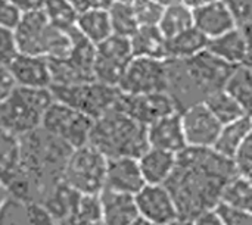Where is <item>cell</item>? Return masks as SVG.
I'll use <instances>...</instances> for the list:
<instances>
[{
    "label": "cell",
    "mask_w": 252,
    "mask_h": 225,
    "mask_svg": "<svg viewBox=\"0 0 252 225\" xmlns=\"http://www.w3.org/2000/svg\"><path fill=\"white\" fill-rule=\"evenodd\" d=\"M40 10L53 27L63 31L75 28L78 12L69 0H44Z\"/></svg>",
    "instance_id": "d6a6232c"
},
{
    "label": "cell",
    "mask_w": 252,
    "mask_h": 225,
    "mask_svg": "<svg viewBox=\"0 0 252 225\" xmlns=\"http://www.w3.org/2000/svg\"><path fill=\"white\" fill-rule=\"evenodd\" d=\"M168 60L133 56L117 88L123 94H145L167 91Z\"/></svg>",
    "instance_id": "8fae6325"
},
{
    "label": "cell",
    "mask_w": 252,
    "mask_h": 225,
    "mask_svg": "<svg viewBox=\"0 0 252 225\" xmlns=\"http://www.w3.org/2000/svg\"><path fill=\"white\" fill-rule=\"evenodd\" d=\"M131 6L139 25H157L164 10V6L155 0H134Z\"/></svg>",
    "instance_id": "e575fe53"
},
{
    "label": "cell",
    "mask_w": 252,
    "mask_h": 225,
    "mask_svg": "<svg viewBox=\"0 0 252 225\" xmlns=\"http://www.w3.org/2000/svg\"><path fill=\"white\" fill-rule=\"evenodd\" d=\"M235 174L232 161L211 147H186L177 153L174 169L164 186L176 203L180 220L192 221L202 212L214 209L226 183Z\"/></svg>",
    "instance_id": "6da1fadb"
},
{
    "label": "cell",
    "mask_w": 252,
    "mask_h": 225,
    "mask_svg": "<svg viewBox=\"0 0 252 225\" xmlns=\"http://www.w3.org/2000/svg\"><path fill=\"white\" fill-rule=\"evenodd\" d=\"M103 225H130L139 218L134 196L102 189L97 195Z\"/></svg>",
    "instance_id": "ffe728a7"
},
{
    "label": "cell",
    "mask_w": 252,
    "mask_h": 225,
    "mask_svg": "<svg viewBox=\"0 0 252 225\" xmlns=\"http://www.w3.org/2000/svg\"><path fill=\"white\" fill-rule=\"evenodd\" d=\"M75 29L92 44H99L112 34L106 9H87L78 12Z\"/></svg>",
    "instance_id": "d4e9b609"
},
{
    "label": "cell",
    "mask_w": 252,
    "mask_h": 225,
    "mask_svg": "<svg viewBox=\"0 0 252 225\" xmlns=\"http://www.w3.org/2000/svg\"><path fill=\"white\" fill-rule=\"evenodd\" d=\"M190 225H223L221 221L219 220V217L216 215V212L211 209V211H207V212H202L201 215L195 217Z\"/></svg>",
    "instance_id": "7bdbcfd3"
},
{
    "label": "cell",
    "mask_w": 252,
    "mask_h": 225,
    "mask_svg": "<svg viewBox=\"0 0 252 225\" xmlns=\"http://www.w3.org/2000/svg\"><path fill=\"white\" fill-rule=\"evenodd\" d=\"M106 10H108L112 34L123 35V37H130L136 31V28L139 27L131 3L112 1L106 7Z\"/></svg>",
    "instance_id": "836d02e7"
},
{
    "label": "cell",
    "mask_w": 252,
    "mask_h": 225,
    "mask_svg": "<svg viewBox=\"0 0 252 225\" xmlns=\"http://www.w3.org/2000/svg\"><path fill=\"white\" fill-rule=\"evenodd\" d=\"M131 59L133 52L128 37L111 34L94 46L93 78L99 83L117 87Z\"/></svg>",
    "instance_id": "7c38bea8"
},
{
    "label": "cell",
    "mask_w": 252,
    "mask_h": 225,
    "mask_svg": "<svg viewBox=\"0 0 252 225\" xmlns=\"http://www.w3.org/2000/svg\"><path fill=\"white\" fill-rule=\"evenodd\" d=\"M139 218L152 225H167L180 220L176 203L164 184H145L136 195Z\"/></svg>",
    "instance_id": "9a60e30c"
},
{
    "label": "cell",
    "mask_w": 252,
    "mask_h": 225,
    "mask_svg": "<svg viewBox=\"0 0 252 225\" xmlns=\"http://www.w3.org/2000/svg\"><path fill=\"white\" fill-rule=\"evenodd\" d=\"M205 106L210 109V112L220 121L221 125L229 124L232 121L239 119L241 116L251 113L248 111H245L232 96H229L223 88L210 93L205 99H204Z\"/></svg>",
    "instance_id": "f546056e"
},
{
    "label": "cell",
    "mask_w": 252,
    "mask_h": 225,
    "mask_svg": "<svg viewBox=\"0 0 252 225\" xmlns=\"http://www.w3.org/2000/svg\"><path fill=\"white\" fill-rule=\"evenodd\" d=\"M232 165L235 168V172L238 175L242 177H248L251 178L252 172V140L251 137H248L241 146L239 149L235 152V155L230 158Z\"/></svg>",
    "instance_id": "8d00e7d4"
},
{
    "label": "cell",
    "mask_w": 252,
    "mask_h": 225,
    "mask_svg": "<svg viewBox=\"0 0 252 225\" xmlns=\"http://www.w3.org/2000/svg\"><path fill=\"white\" fill-rule=\"evenodd\" d=\"M130 225H152V224H149L148 221H145V220H142V218H137L134 223H131Z\"/></svg>",
    "instance_id": "681fc988"
},
{
    "label": "cell",
    "mask_w": 252,
    "mask_h": 225,
    "mask_svg": "<svg viewBox=\"0 0 252 225\" xmlns=\"http://www.w3.org/2000/svg\"><path fill=\"white\" fill-rule=\"evenodd\" d=\"M252 134V119L251 113H247L241 116L236 121H232L229 124L221 125V130L217 136L216 143L213 144V150H216L219 155L230 159L235 152L239 149V146Z\"/></svg>",
    "instance_id": "cb8c5ba5"
},
{
    "label": "cell",
    "mask_w": 252,
    "mask_h": 225,
    "mask_svg": "<svg viewBox=\"0 0 252 225\" xmlns=\"http://www.w3.org/2000/svg\"><path fill=\"white\" fill-rule=\"evenodd\" d=\"M233 16L238 27L251 28L252 0H220Z\"/></svg>",
    "instance_id": "74e56055"
},
{
    "label": "cell",
    "mask_w": 252,
    "mask_h": 225,
    "mask_svg": "<svg viewBox=\"0 0 252 225\" xmlns=\"http://www.w3.org/2000/svg\"><path fill=\"white\" fill-rule=\"evenodd\" d=\"M176 159V153L148 147L137 158V164L145 184H164L174 169Z\"/></svg>",
    "instance_id": "7402d4cb"
},
{
    "label": "cell",
    "mask_w": 252,
    "mask_h": 225,
    "mask_svg": "<svg viewBox=\"0 0 252 225\" xmlns=\"http://www.w3.org/2000/svg\"><path fill=\"white\" fill-rule=\"evenodd\" d=\"M213 1H216V0H182V3L186 4L188 7H190L192 10L201 7V6H205L208 3H213Z\"/></svg>",
    "instance_id": "f6af8a7d"
},
{
    "label": "cell",
    "mask_w": 252,
    "mask_h": 225,
    "mask_svg": "<svg viewBox=\"0 0 252 225\" xmlns=\"http://www.w3.org/2000/svg\"><path fill=\"white\" fill-rule=\"evenodd\" d=\"M145 186L137 158H111L106 159V172L103 189L134 196Z\"/></svg>",
    "instance_id": "ac0fdd59"
},
{
    "label": "cell",
    "mask_w": 252,
    "mask_h": 225,
    "mask_svg": "<svg viewBox=\"0 0 252 225\" xmlns=\"http://www.w3.org/2000/svg\"><path fill=\"white\" fill-rule=\"evenodd\" d=\"M146 140L148 147L161 149L176 155L185 150L188 146L182 128L180 113L173 112L149 124L146 127Z\"/></svg>",
    "instance_id": "d6986e66"
},
{
    "label": "cell",
    "mask_w": 252,
    "mask_h": 225,
    "mask_svg": "<svg viewBox=\"0 0 252 225\" xmlns=\"http://www.w3.org/2000/svg\"><path fill=\"white\" fill-rule=\"evenodd\" d=\"M49 88L53 100L71 106L92 119H96L109 111L117 103L120 96V90L117 87L99 83L96 80L68 85L53 84Z\"/></svg>",
    "instance_id": "ba28073f"
},
{
    "label": "cell",
    "mask_w": 252,
    "mask_h": 225,
    "mask_svg": "<svg viewBox=\"0 0 252 225\" xmlns=\"http://www.w3.org/2000/svg\"><path fill=\"white\" fill-rule=\"evenodd\" d=\"M15 85L49 88L52 85V75L49 59L18 52V55L6 66Z\"/></svg>",
    "instance_id": "e0dca14e"
},
{
    "label": "cell",
    "mask_w": 252,
    "mask_h": 225,
    "mask_svg": "<svg viewBox=\"0 0 252 225\" xmlns=\"http://www.w3.org/2000/svg\"><path fill=\"white\" fill-rule=\"evenodd\" d=\"M9 1H12L24 13L30 10H38L44 0H9Z\"/></svg>",
    "instance_id": "ee69618b"
},
{
    "label": "cell",
    "mask_w": 252,
    "mask_h": 225,
    "mask_svg": "<svg viewBox=\"0 0 252 225\" xmlns=\"http://www.w3.org/2000/svg\"><path fill=\"white\" fill-rule=\"evenodd\" d=\"M69 1L77 9V12H83L87 9H106L114 0H69Z\"/></svg>",
    "instance_id": "60d3db41"
},
{
    "label": "cell",
    "mask_w": 252,
    "mask_h": 225,
    "mask_svg": "<svg viewBox=\"0 0 252 225\" xmlns=\"http://www.w3.org/2000/svg\"><path fill=\"white\" fill-rule=\"evenodd\" d=\"M53 102L50 88L15 85L0 102V127L21 137L41 125L43 115Z\"/></svg>",
    "instance_id": "8992f818"
},
{
    "label": "cell",
    "mask_w": 252,
    "mask_h": 225,
    "mask_svg": "<svg viewBox=\"0 0 252 225\" xmlns=\"http://www.w3.org/2000/svg\"><path fill=\"white\" fill-rule=\"evenodd\" d=\"M157 27L159 28V31L162 32V35L165 38H171V37L177 35L179 32L193 27L192 9L188 7L186 4H183L182 1L164 6L162 15L159 18Z\"/></svg>",
    "instance_id": "f1b7e54d"
},
{
    "label": "cell",
    "mask_w": 252,
    "mask_h": 225,
    "mask_svg": "<svg viewBox=\"0 0 252 225\" xmlns=\"http://www.w3.org/2000/svg\"><path fill=\"white\" fill-rule=\"evenodd\" d=\"M155 1H158V3H159V4H162V6H168V4L180 3L182 0H155Z\"/></svg>",
    "instance_id": "7dc6e473"
},
{
    "label": "cell",
    "mask_w": 252,
    "mask_h": 225,
    "mask_svg": "<svg viewBox=\"0 0 252 225\" xmlns=\"http://www.w3.org/2000/svg\"><path fill=\"white\" fill-rule=\"evenodd\" d=\"M22 16V12L9 0H0V27L13 29L19 19Z\"/></svg>",
    "instance_id": "ab89813d"
},
{
    "label": "cell",
    "mask_w": 252,
    "mask_h": 225,
    "mask_svg": "<svg viewBox=\"0 0 252 225\" xmlns=\"http://www.w3.org/2000/svg\"><path fill=\"white\" fill-rule=\"evenodd\" d=\"M114 1H126V3H131V1H134V0H114Z\"/></svg>",
    "instance_id": "f907efd6"
},
{
    "label": "cell",
    "mask_w": 252,
    "mask_h": 225,
    "mask_svg": "<svg viewBox=\"0 0 252 225\" xmlns=\"http://www.w3.org/2000/svg\"><path fill=\"white\" fill-rule=\"evenodd\" d=\"M213 211L216 212L223 225H252L251 211L235 208L221 202H219Z\"/></svg>",
    "instance_id": "d590c367"
},
{
    "label": "cell",
    "mask_w": 252,
    "mask_h": 225,
    "mask_svg": "<svg viewBox=\"0 0 252 225\" xmlns=\"http://www.w3.org/2000/svg\"><path fill=\"white\" fill-rule=\"evenodd\" d=\"M168 60V85L167 93L176 103L177 111L204 102V99L223 88L233 66L221 62L208 50L199 55L176 60Z\"/></svg>",
    "instance_id": "7a4b0ae2"
},
{
    "label": "cell",
    "mask_w": 252,
    "mask_h": 225,
    "mask_svg": "<svg viewBox=\"0 0 252 225\" xmlns=\"http://www.w3.org/2000/svg\"><path fill=\"white\" fill-rule=\"evenodd\" d=\"M221 203L251 211L252 206V184L251 178L235 174L224 186L220 200Z\"/></svg>",
    "instance_id": "1f68e13d"
},
{
    "label": "cell",
    "mask_w": 252,
    "mask_h": 225,
    "mask_svg": "<svg viewBox=\"0 0 252 225\" xmlns=\"http://www.w3.org/2000/svg\"><path fill=\"white\" fill-rule=\"evenodd\" d=\"M128 116L148 127L157 119L179 112L174 100L167 91L145 93V94H123L120 93L115 103Z\"/></svg>",
    "instance_id": "5bb4252c"
},
{
    "label": "cell",
    "mask_w": 252,
    "mask_h": 225,
    "mask_svg": "<svg viewBox=\"0 0 252 225\" xmlns=\"http://www.w3.org/2000/svg\"><path fill=\"white\" fill-rule=\"evenodd\" d=\"M72 44L63 57L49 59L52 85H68L94 80V44L87 41L75 28L71 31Z\"/></svg>",
    "instance_id": "9c48e42d"
},
{
    "label": "cell",
    "mask_w": 252,
    "mask_h": 225,
    "mask_svg": "<svg viewBox=\"0 0 252 225\" xmlns=\"http://www.w3.org/2000/svg\"><path fill=\"white\" fill-rule=\"evenodd\" d=\"M19 140V174L28 181L34 202L40 203L44 195L61 181L63 165L72 149L46 133L41 127L21 136Z\"/></svg>",
    "instance_id": "3957f363"
},
{
    "label": "cell",
    "mask_w": 252,
    "mask_h": 225,
    "mask_svg": "<svg viewBox=\"0 0 252 225\" xmlns=\"http://www.w3.org/2000/svg\"><path fill=\"white\" fill-rule=\"evenodd\" d=\"M250 31L251 28L235 27L221 35L210 38L207 50L230 66L251 65Z\"/></svg>",
    "instance_id": "2e32d148"
},
{
    "label": "cell",
    "mask_w": 252,
    "mask_h": 225,
    "mask_svg": "<svg viewBox=\"0 0 252 225\" xmlns=\"http://www.w3.org/2000/svg\"><path fill=\"white\" fill-rule=\"evenodd\" d=\"M207 44L208 38L195 27H190L177 35L167 38V59L183 60L193 57L207 50Z\"/></svg>",
    "instance_id": "484cf974"
},
{
    "label": "cell",
    "mask_w": 252,
    "mask_h": 225,
    "mask_svg": "<svg viewBox=\"0 0 252 225\" xmlns=\"http://www.w3.org/2000/svg\"><path fill=\"white\" fill-rule=\"evenodd\" d=\"M106 158L89 143L71 150L61 180L80 195H99L105 184Z\"/></svg>",
    "instance_id": "52a82bcc"
},
{
    "label": "cell",
    "mask_w": 252,
    "mask_h": 225,
    "mask_svg": "<svg viewBox=\"0 0 252 225\" xmlns=\"http://www.w3.org/2000/svg\"><path fill=\"white\" fill-rule=\"evenodd\" d=\"M18 55V46L13 29L0 27V66H7Z\"/></svg>",
    "instance_id": "f35d334b"
},
{
    "label": "cell",
    "mask_w": 252,
    "mask_h": 225,
    "mask_svg": "<svg viewBox=\"0 0 252 225\" xmlns=\"http://www.w3.org/2000/svg\"><path fill=\"white\" fill-rule=\"evenodd\" d=\"M93 121L83 112L53 100L46 109L40 127L68 147L75 149L89 141Z\"/></svg>",
    "instance_id": "30bf717a"
},
{
    "label": "cell",
    "mask_w": 252,
    "mask_h": 225,
    "mask_svg": "<svg viewBox=\"0 0 252 225\" xmlns=\"http://www.w3.org/2000/svg\"><path fill=\"white\" fill-rule=\"evenodd\" d=\"M223 90L232 96L245 111L251 112L252 102V71L251 65L233 66Z\"/></svg>",
    "instance_id": "83f0119b"
},
{
    "label": "cell",
    "mask_w": 252,
    "mask_h": 225,
    "mask_svg": "<svg viewBox=\"0 0 252 225\" xmlns=\"http://www.w3.org/2000/svg\"><path fill=\"white\" fill-rule=\"evenodd\" d=\"M21 140L0 127V181L6 186L19 171Z\"/></svg>",
    "instance_id": "4316f807"
},
{
    "label": "cell",
    "mask_w": 252,
    "mask_h": 225,
    "mask_svg": "<svg viewBox=\"0 0 252 225\" xmlns=\"http://www.w3.org/2000/svg\"><path fill=\"white\" fill-rule=\"evenodd\" d=\"M167 225H190V221H186V220H177V221H174V223H171V224H167Z\"/></svg>",
    "instance_id": "c3c4849f"
},
{
    "label": "cell",
    "mask_w": 252,
    "mask_h": 225,
    "mask_svg": "<svg viewBox=\"0 0 252 225\" xmlns=\"http://www.w3.org/2000/svg\"><path fill=\"white\" fill-rule=\"evenodd\" d=\"M128 40L133 56L167 59V38L157 25H139Z\"/></svg>",
    "instance_id": "603a6c76"
},
{
    "label": "cell",
    "mask_w": 252,
    "mask_h": 225,
    "mask_svg": "<svg viewBox=\"0 0 252 225\" xmlns=\"http://www.w3.org/2000/svg\"><path fill=\"white\" fill-rule=\"evenodd\" d=\"M71 31L53 27L40 9L24 12L13 28L18 52L46 59L63 57L69 52L72 44Z\"/></svg>",
    "instance_id": "5b68a950"
},
{
    "label": "cell",
    "mask_w": 252,
    "mask_h": 225,
    "mask_svg": "<svg viewBox=\"0 0 252 225\" xmlns=\"http://www.w3.org/2000/svg\"><path fill=\"white\" fill-rule=\"evenodd\" d=\"M180 113L182 128L188 147H213L221 130L220 121L210 112L204 102L185 108Z\"/></svg>",
    "instance_id": "4fadbf2b"
},
{
    "label": "cell",
    "mask_w": 252,
    "mask_h": 225,
    "mask_svg": "<svg viewBox=\"0 0 252 225\" xmlns=\"http://www.w3.org/2000/svg\"><path fill=\"white\" fill-rule=\"evenodd\" d=\"M15 87L13 80L6 66H0V102L9 94V91Z\"/></svg>",
    "instance_id": "b9f144b4"
},
{
    "label": "cell",
    "mask_w": 252,
    "mask_h": 225,
    "mask_svg": "<svg viewBox=\"0 0 252 225\" xmlns=\"http://www.w3.org/2000/svg\"><path fill=\"white\" fill-rule=\"evenodd\" d=\"M192 15H193V27L198 31H201L208 40L238 27L230 12L220 0L193 9Z\"/></svg>",
    "instance_id": "44dd1931"
},
{
    "label": "cell",
    "mask_w": 252,
    "mask_h": 225,
    "mask_svg": "<svg viewBox=\"0 0 252 225\" xmlns=\"http://www.w3.org/2000/svg\"><path fill=\"white\" fill-rule=\"evenodd\" d=\"M87 143L106 159L139 158L148 149L146 127L114 105L93 121Z\"/></svg>",
    "instance_id": "277c9868"
},
{
    "label": "cell",
    "mask_w": 252,
    "mask_h": 225,
    "mask_svg": "<svg viewBox=\"0 0 252 225\" xmlns=\"http://www.w3.org/2000/svg\"><path fill=\"white\" fill-rule=\"evenodd\" d=\"M55 225H103L97 195H81L77 206Z\"/></svg>",
    "instance_id": "4dcf8cb0"
},
{
    "label": "cell",
    "mask_w": 252,
    "mask_h": 225,
    "mask_svg": "<svg viewBox=\"0 0 252 225\" xmlns=\"http://www.w3.org/2000/svg\"><path fill=\"white\" fill-rule=\"evenodd\" d=\"M10 199V193L7 190V187L0 181V211L3 209V206L7 203V200Z\"/></svg>",
    "instance_id": "bcb514c9"
}]
</instances>
